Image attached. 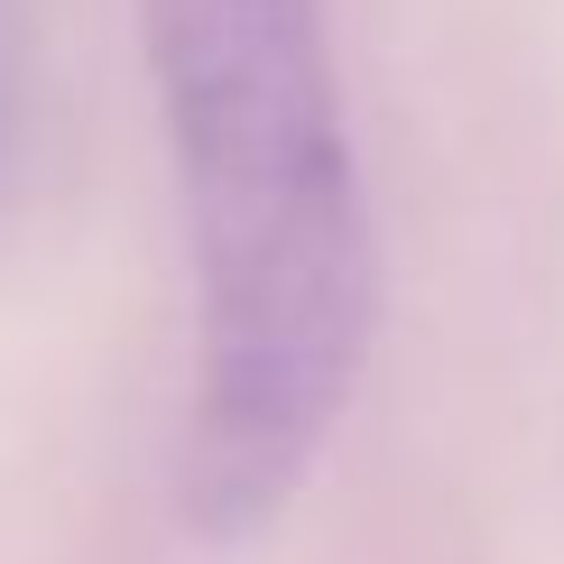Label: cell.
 Segmentation results:
<instances>
[{"label": "cell", "mask_w": 564, "mask_h": 564, "mask_svg": "<svg viewBox=\"0 0 564 564\" xmlns=\"http://www.w3.org/2000/svg\"><path fill=\"white\" fill-rule=\"evenodd\" d=\"M185 231V519L250 546L324 473L380 334L334 0H139Z\"/></svg>", "instance_id": "1"}, {"label": "cell", "mask_w": 564, "mask_h": 564, "mask_svg": "<svg viewBox=\"0 0 564 564\" xmlns=\"http://www.w3.org/2000/svg\"><path fill=\"white\" fill-rule=\"evenodd\" d=\"M0 111H10V0H0Z\"/></svg>", "instance_id": "2"}]
</instances>
